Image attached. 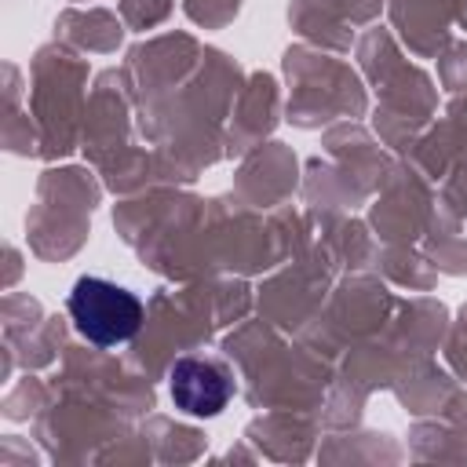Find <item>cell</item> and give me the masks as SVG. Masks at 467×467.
Wrapping results in <instances>:
<instances>
[{"mask_svg": "<svg viewBox=\"0 0 467 467\" xmlns=\"http://www.w3.org/2000/svg\"><path fill=\"white\" fill-rule=\"evenodd\" d=\"M69 317L77 332L95 347L128 343L142 325V303L117 281L80 277L69 292Z\"/></svg>", "mask_w": 467, "mask_h": 467, "instance_id": "cell-1", "label": "cell"}, {"mask_svg": "<svg viewBox=\"0 0 467 467\" xmlns=\"http://www.w3.org/2000/svg\"><path fill=\"white\" fill-rule=\"evenodd\" d=\"M168 379H171V401L186 416H215L234 398V379L219 361L179 358Z\"/></svg>", "mask_w": 467, "mask_h": 467, "instance_id": "cell-2", "label": "cell"}]
</instances>
